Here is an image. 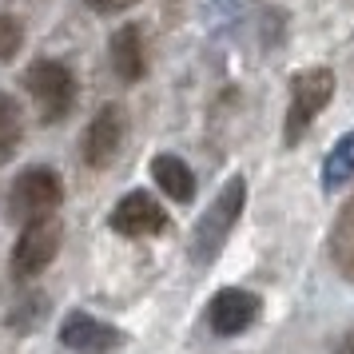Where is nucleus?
Segmentation results:
<instances>
[{"mask_svg":"<svg viewBox=\"0 0 354 354\" xmlns=\"http://www.w3.org/2000/svg\"><path fill=\"white\" fill-rule=\"evenodd\" d=\"M24 88H28V96L36 104V120L44 128L68 120V112L76 108V76L60 60H36L24 72Z\"/></svg>","mask_w":354,"mask_h":354,"instance_id":"2","label":"nucleus"},{"mask_svg":"<svg viewBox=\"0 0 354 354\" xmlns=\"http://www.w3.org/2000/svg\"><path fill=\"white\" fill-rule=\"evenodd\" d=\"M20 136H24V115H20V104L8 92H0V167L17 156Z\"/></svg>","mask_w":354,"mask_h":354,"instance_id":"13","label":"nucleus"},{"mask_svg":"<svg viewBox=\"0 0 354 354\" xmlns=\"http://www.w3.org/2000/svg\"><path fill=\"white\" fill-rule=\"evenodd\" d=\"M243 199H247V183H243V176H231L223 192L207 203V211L195 219V231H192L195 263H215L219 259V251L227 247V239H231V231H235L243 215Z\"/></svg>","mask_w":354,"mask_h":354,"instance_id":"1","label":"nucleus"},{"mask_svg":"<svg viewBox=\"0 0 354 354\" xmlns=\"http://www.w3.org/2000/svg\"><path fill=\"white\" fill-rule=\"evenodd\" d=\"M259 310H263V303H259L255 290L227 287V290H219V295L211 299L207 322H211V330H215V335L231 338V335H243V330L259 319Z\"/></svg>","mask_w":354,"mask_h":354,"instance_id":"8","label":"nucleus"},{"mask_svg":"<svg viewBox=\"0 0 354 354\" xmlns=\"http://www.w3.org/2000/svg\"><path fill=\"white\" fill-rule=\"evenodd\" d=\"M112 68L115 76L124 84H136L140 76H144L147 68V52H144V36H140V28H120V32L112 36Z\"/></svg>","mask_w":354,"mask_h":354,"instance_id":"11","label":"nucleus"},{"mask_svg":"<svg viewBox=\"0 0 354 354\" xmlns=\"http://www.w3.org/2000/svg\"><path fill=\"white\" fill-rule=\"evenodd\" d=\"M151 179H156V187H163V195L176 199V203H187L195 195V171L179 160V156H171V151H160V156L151 160Z\"/></svg>","mask_w":354,"mask_h":354,"instance_id":"10","label":"nucleus"},{"mask_svg":"<svg viewBox=\"0 0 354 354\" xmlns=\"http://www.w3.org/2000/svg\"><path fill=\"white\" fill-rule=\"evenodd\" d=\"M60 243H64V219L60 215H40L32 223H24L17 247H12V274L17 279H36L56 259Z\"/></svg>","mask_w":354,"mask_h":354,"instance_id":"5","label":"nucleus"},{"mask_svg":"<svg viewBox=\"0 0 354 354\" xmlns=\"http://www.w3.org/2000/svg\"><path fill=\"white\" fill-rule=\"evenodd\" d=\"M346 179H354V131H346V136L330 147V156L322 160V187H326V192L342 187Z\"/></svg>","mask_w":354,"mask_h":354,"instance_id":"12","label":"nucleus"},{"mask_svg":"<svg viewBox=\"0 0 354 354\" xmlns=\"http://www.w3.org/2000/svg\"><path fill=\"white\" fill-rule=\"evenodd\" d=\"M163 227H167V215H163V207L147 192H131L112 207V231L115 235L144 239V235H160Z\"/></svg>","mask_w":354,"mask_h":354,"instance_id":"9","label":"nucleus"},{"mask_svg":"<svg viewBox=\"0 0 354 354\" xmlns=\"http://www.w3.org/2000/svg\"><path fill=\"white\" fill-rule=\"evenodd\" d=\"M335 96V72L330 68H306L290 80V108H287V131L283 140L299 144L306 136V128L315 124V115L330 104Z\"/></svg>","mask_w":354,"mask_h":354,"instance_id":"4","label":"nucleus"},{"mask_svg":"<svg viewBox=\"0 0 354 354\" xmlns=\"http://www.w3.org/2000/svg\"><path fill=\"white\" fill-rule=\"evenodd\" d=\"M92 12H100V17H115V12H128L131 4H140V0H84Z\"/></svg>","mask_w":354,"mask_h":354,"instance_id":"15","label":"nucleus"},{"mask_svg":"<svg viewBox=\"0 0 354 354\" xmlns=\"http://www.w3.org/2000/svg\"><path fill=\"white\" fill-rule=\"evenodd\" d=\"M60 199H64V179L52 167H28L12 179L4 211H8L12 223H32L40 215H56Z\"/></svg>","mask_w":354,"mask_h":354,"instance_id":"3","label":"nucleus"},{"mask_svg":"<svg viewBox=\"0 0 354 354\" xmlns=\"http://www.w3.org/2000/svg\"><path fill=\"white\" fill-rule=\"evenodd\" d=\"M60 342L80 354H112L124 346V330H115L112 322L92 319L88 310H68V319L60 322Z\"/></svg>","mask_w":354,"mask_h":354,"instance_id":"7","label":"nucleus"},{"mask_svg":"<svg viewBox=\"0 0 354 354\" xmlns=\"http://www.w3.org/2000/svg\"><path fill=\"white\" fill-rule=\"evenodd\" d=\"M20 44H24V28H20V20L0 12V64L12 60V56L20 52Z\"/></svg>","mask_w":354,"mask_h":354,"instance_id":"14","label":"nucleus"},{"mask_svg":"<svg viewBox=\"0 0 354 354\" xmlns=\"http://www.w3.org/2000/svg\"><path fill=\"white\" fill-rule=\"evenodd\" d=\"M335 354H354V335H346V338H342V346H338Z\"/></svg>","mask_w":354,"mask_h":354,"instance_id":"16","label":"nucleus"},{"mask_svg":"<svg viewBox=\"0 0 354 354\" xmlns=\"http://www.w3.org/2000/svg\"><path fill=\"white\" fill-rule=\"evenodd\" d=\"M128 136V112L120 104H104L84 131V163L88 167H112Z\"/></svg>","mask_w":354,"mask_h":354,"instance_id":"6","label":"nucleus"}]
</instances>
